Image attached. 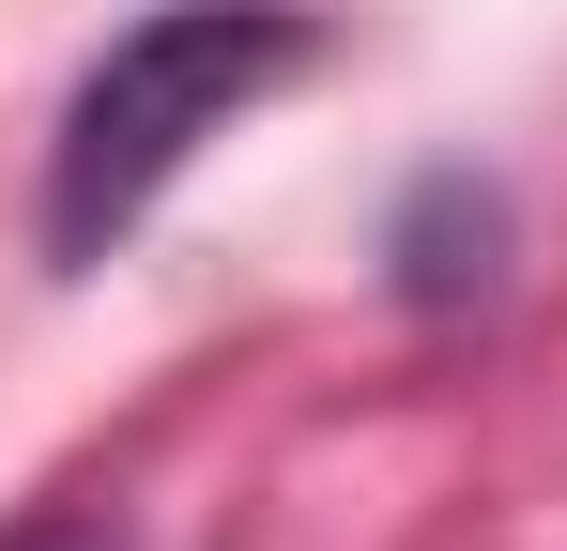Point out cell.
<instances>
[{
    "label": "cell",
    "mask_w": 567,
    "mask_h": 551,
    "mask_svg": "<svg viewBox=\"0 0 567 551\" xmlns=\"http://www.w3.org/2000/svg\"><path fill=\"white\" fill-rule=\"evenodd\" d=\"M322 62V15L307 0H169L107 46L78 107H62V154H47V246L107 261L169 184L199 169V138H230L277 77Z\"/></svg>",
    "instance_id": "6da1fadb"
},
{
    "label": "cell",
    "mask_w": 567,
    "mask_h": 551,
    "mask_svg": "<svg viewBox=\"0 0 567 551\" xmlns=\"http://www.w3.org/2000/svg\"><path fill=\"white\" fill-rule=\"evenodd\" d=\"M461 230H506V215H491V184L430 169V184H414V215H399V291H414V306H461V291H491V261H461Z\"/></svg>",
    "instance_id": "7a4b0ae2"
},
{
    "label": "cell",
    "mask_w": 567,
    "mask_h": 551,
    "mask_svg": "<svg viewBox=\"0 0 567 551\" xmlns=\"http://www.w3.org/2000/svg\"><path fill=\"white\" fill-rule=\"evenodd\" d=\"M0 551H107V537H93V521H16Z\"/></svg>",
    "instance_id": "3957f363"
}]
</instances>
